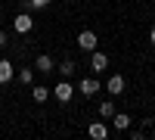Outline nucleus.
<instances>
[{
	"label": "nucleus",
	"mask_w": 155,
	"mask_h": 140,
	"mask_svg": "<svg viewBox=\"0 0 155 140\" xmlns=\"http://www.w3.org/2000/svg\"><path fill=\"white\" fill-rule=\"evenodd\" d=\"M12 28H16L19 34H28V31L34 28V19H31V12H28V9H22L19 16L12 19Z\"/></svg>",
	"instance_id": "obj_1"
},
{
	"label": "nucleus",
	"mask_w": 155,
	"mask_h": 140,
	"mask_svg": "<svg viewBox=\"0 0 155 140\" xmlns=\"http://www.w3.org/2000/svg\"><path fill=\"white\" fill-rule=\"evenodd\" d=\"M53 69H56V62H53V56H47V53H41V56L34 59V72H41V75H50Z\"/></svg>",
	"instance_id": "obj_2"
},
{
	"label": "nucleus",
	"mask_w": 155,
	"mask_h": 140,
	"mask_svg": "<svg viewBox=\"0 0 155 140\" xmlns=\"http://www.w3.org/2000/svg\"><path fill=\"white\" fill-rule=\"evenodd\" d=\"M53 97L59 100V103H68V100L74 97V87H71L68 81H59V84H56V90H53Z\"/></svg>",
	"instance_id": "obj_3"
},
{
	"label": "nucleus",
	"mask_w": 155,
	"mask_h": 140,
	"mask_svg": "<svg viewBox=\"0 0 155 140\" xmlns=\"http://www.w3.org/2000/svg\"><path fill=\"white\" fill-rule=\"evenodd\" d=\"M78 47L87 50V53H93V50H96V34L93 31H81V34H78Z\"/></svg>",
	"instance_id": "obj_4"
},
{
	"label": "nucleus",
	"mask_w": 155,
	"mask_h": 140,
	"mask_svg": "<svg viewBox=\"0 0 155 140\" xmlns=\"http://www.w3.org/2000/svg\"><path fill=\"white\" fill-rule=\"evenodd\" d=\"M78 90H81L84 97H93V94H99V81L96 78H81L78 81Z\"/></svg>",
	"instance_id": "obj_5"
},
{
	"label": "nucleus",
	"mask_w": 155,
	"mask_h": 140,
	"mask_svg": "<svg viewBox=\"0 0 155 140\" xmlns=\"http://www.w3.org/2000/svg\"><path fill=\"white\" fill-rule=\"evenodd\" d=\"M87 137H90V140H106V137H109V128H106L102 121H93V125L87 128Z\"/></svg>",
	"instance_id": "obj_6"
},
{
	"label": "nucleus",
	"mask_w": 155,
	"mask_h": 140,
	"mask_svg": "<svg viewBox=\"0 0 155 140\" xmlns=\"http://www.w3.org/2000/svg\"><path fill=\"white\" fill-rule=\"evenodd\" d=\"M12 75H16V69H12L9 59H0V84H9Z\"/></svg>",
	"instance_id": "obj_7"
},
{
	"label": "nucleus",
	"mask_w": 155,
	"mask_h": 140,
	"mask_svg": "<svg viewBox=\"0 0 155 140\" xmlns=\"http://www.w3.org/2000/svg\"><path fill=\"white\" fill-rule=\"evenodd\" d=\"M90 69H93V72H106V69H109L106 53H96V50H93V56H90Z\"/></svg>",
	"instance_id": "obj_8"
},
{
	"label": "nucleus",
	"mask_w": 155,
	"mask_h": 140,
	"mask_svg": "<svg viewBox=\"0 0 155 140\" xmlns=\"http://www.w3.org/2000/svg\"><path fill=\"white\" fill-rule=\"evenodd\" d=\"M50 94H53V90H50V87H44V84H34V87H31V100H34V103H47Z\"/></svg>",
	"instance_id": "obj_9"
},
{
	"label": "nucleus",
	"mask_w": 155,
	"mask_h": 140,
	"mask_svg": "<svg viewBox=\"0 0 155 140\" xmlns=\"http://www.w3.org/2000/svg\"><path fill=\"white\" fill-rule=\"evenodd\" d=\"M130 115H127V112H115V115H112V125H115V128H118V131H127V128H130Z\"/></svg>",
	"instance_id": "obj_10"
},
{
	"label": "nucleus",
	"mask_w": 155,
	"mask_h": 140,
	"mask_svg": "<svg viewBox=\"0 0 155 140\" xmlns=\"http://www.w3.org/2000/svg\"><path fill=\"white\" fill-rule=\"evenodd\" d=\"M106 90L109 94H124V78L121 75H112V78L106 81Z\"/></svg>",
	"instance_id": "obj_11"
},
{
	"label": "nucleus",
	"mask_w": 155,
	"mask_h": 140,
	"mask_svg": "<svg viewBox=\"0 0 155 140\" xmlns=\"http://www.w3.org/2000/svg\"><path fill=\"white\" fill-rule=\"evenodd\" d=\"M50 6V0H22V9H28V12H34V9H47Z\"/></svg>",
	"instance_id": "obj_12"
},
{
	"label": "nucleus",
	"mask_w": 155,
	"mask_h": 140,
	"mask_svg": "<svg viewBox=\"0 0 155 140\" xmlns=\"http://www.w3.org/2000/svg\"><path fill=\"white\" fill-rule=\"evenodd\" d=\"M74 69H78V66H74L71 59H62V62H59V72L65 75V78H71V75H74Z\"/></svg>",
	"instance_id": "obj_13"
},
{
	"label": "nucleus",
	"mask_w": 155,
	"mask_h": 140,
	"mask_svg": "<svg viewBox=\"0 0 155 140\" xmlns=\"http://www.w3.org/2000/svg\"><path fill=\"white\" fill-rule=\"evenodd\" d=\"M99 115H102V118H112V115H115V103H112V100L99 103Z\"/></svg>",
	"instance_id": "obj_14"
},
{
	"label": "nucleus",
	"mask_w": 155,
	"mask_h": 140,
	"mask_svg": "<svg viewBox=\"0 0 155 140\" xmlns=\"http://www.w3.org/2000/svg\"><path fill=\"white\" fill-rule=\"evenodd\" d=\"M19 81H22V84H31V81H34V69H31V66H28V69H19Z\"/></svg>",
	"instance_id": "obj_15"
},
{
	"label": "nucleus",
	"mask_w": 155,
	"mask_h": 140,
	"mask_svg": "<svg viewBox=\"0 0 155 140\" xmlns=\"http://www.w3.org/2000/svg\"><path fill=\"white\" fill-rule=\"evenodd\" d=\"M9 41H6V31H0V47H6Z\"/></svg>",
	"instance_id": "obj_16"
},
{
	"label": "nucleus",
	"mask_w": 155,
	"mask_h": 140,
	"mask_svg": "<svg viewBox=\"0 0 155 140\" xmlns=\"http://www.w3.org/2000/svg\"><path fill=\"white\" fill-rule=\"evenodd\" d=\"M149 41H152V44H155V25H152V31H149Z\"/></svg>",
	"instance_id": "obj_17"
}]
</instances>
